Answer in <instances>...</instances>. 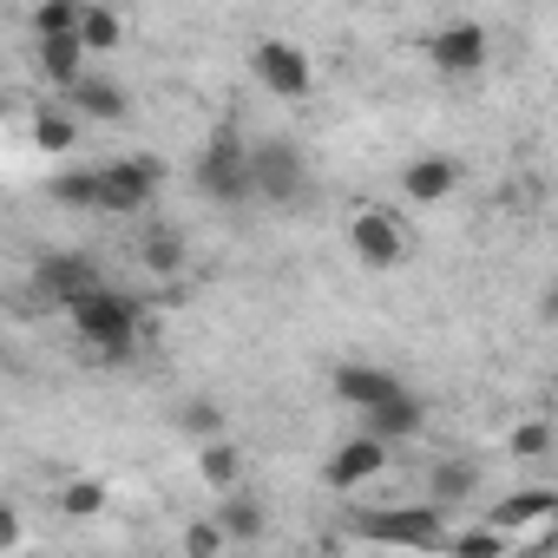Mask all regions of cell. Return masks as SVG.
<instances>
[{
	"label": "cell",
	"mask_w": 558,
	"mask_h": 558,
	"mask_svg": "<svg viewBox=\"0 0 558 558\" xmlns=\"http://www.w3.org/2000/svg\"><path fill=\"white\" fill-rule=\"evenodd\" d=\"M66 323H73V336H80L99 362H132V342H138V303H132L125 290L99 283L86 303L66 310Z\"/></svg>",
	"instance_id": "6da1fadb"
},
{
	"label": "cell",
	"mask_w": 558,
	"mask_h": 558,
	"mask_svg": "<svg viewBox=\"0 0 558 558\" xmlns=\"http://www.w3.org/2000/svg\"><path fill=\"white\" fill-rule=\"evenodd\" d=\"M191 184L210 197V204H250L256 197V171H250V145L236 132H217L197 165H191Z\"/></svg>",
	"instance_id": "7a4b0ae2"
},
{
	"label": "cell",
	"mask_w": 558,
	"mask_h": 558,
	"mask_svg": "<svg viewBox=\"0 0 558 558\" xmlns=\"http://www.w3.org/2000/svg\"><path fill=\"white\" fill-rule=\"evenodd\" d=\"M158 184H165L158 158H112V165H99V210L132 217V210H145L158 197Z\"/></svg>",
	"instance_id": "3957f363"
},
{
	"label": "cell",
	"mask_w": 558,
	"mask_h": 558,
	"mask_svg": "<svg viewBox=\"0 0 558 558\" xmlns=\"http://www.w3.org/2000/svg\"><path fill=\"white\" fill-rule=\"evenodd\" d=\"M250 171H256V197H263V204H296L303 184H310L303 151H296L290 138H263V145H250Z\"/></svg>",
	"instance_id": "277c9868"
},
{
	"label": "cell",
	"mask_w": 558,
	"mask_h": 558,
	"mask_svg": "<svg viewBox=\"0 0 558 558\" xmlns=\"http://www.w3.org/2000/svg\"><path fill=\"white\" fill-rule=\"evenodd\" d=\"M250 73H256L276 99H310V93H316V66H310V53L290 47V40H263V47L250 53Z\"/></svg>",
	"instance_id": "5b68a950"
},
{
	"label": "cell",
	"mask_w": 558,
	"mask_h": 558,
	"mask_svg": "<svg viewBox=\"0 0 558 558\" xmlns=\"http://www.w3.org/2000/svg\"><path fill=\"white\" fill-rule=\"evenodd\" d=\"M349 250H355V263H368V269H395L401 256H408V230H401V217L395 210H355L349 217Z\"/></svg>",
	"instance_id": "8992f818"
},
{
	"label": "cell",
	"mask_w": 558,
	"mask_h": 558,
	"mask_svg": "<svg viewBox=\"0 0 558 558\" xmlns=\"http://www.w3.org/2000/svg\"><path fill=\"white\" fill-rule=\"evenodd\" d=\"M362 538H381V545H421V551H434V545H447V525H440V506L427 499V506H395V512L362 519Z\"/></svg>",
	"instance_id": "52a82bcc"
},
{
	"label": "cell",
	"mask_w": 558,
	"mask_h": 558,
	"mask_svg": "<svg viewBox=\"0 0 558 558\" xmlns=\"http://www.w3.org/2000/svg\"><path fill=\"white\" fill-rule=\"evenodd\" d=\"M486 27L480 21H453V27H440L434 40H427V60H434V73H447V80H473V73H486Z\"/></svg>",
	"instance_id": "ba28073f"
},
{
	"label": "cell",
	"mask_w": 558,
	"mask_h": 558,
	"mask_svg": "<svg viewBox=\"0 0 558 558\" xmlns=\"http://www.w3.org/2000/svg\"><path fill=\"white\" fill-rule=\"evenodd\" d=\"M93 290H99V269H93L86 256H40V263H34V296L53 303V310H73V303H86Z\"/></svg>",
	"instance_id": "9c48e42d"
},
{
	"label": "cell",
	"mask_w": 558,
	"mask_h": 558,
	"mask_svg": "<svg viewBox=\"0 0 558 558\" xmlns=\"http://www.w3.org/2000/svg\"><path fill=\"white\" fill-rule=\"evenodd\" d=\"M381 466H388V440L362 427L355 440H342V447L329 453V466H323V486H329V493H355V486H368Z\"/></svg>",
	"instance_id": "30bf717a"
},
{
	"label": "cell",
	"mask_w": 558,
	"mask_h": 558,
	"mask_svg": "<svg viewBox=\"0 0 558 558\" xmlns=\"http://www.w3.org/2000/svg\"><path fill=\"white\" fill-rule=\"evenodd\" d=\"M362 427H368V434H381L388 447H401V440H414V434L427 427V401H421L414 388H401V395H388V401L362 408Z\"/></svg>",
	"instance_id": "8fae6325"
},
{
	"label": "cell",
	"mask_w": 558,
	"mask_h": 558,
	"mask_svg": "<svg viewBox=\"0 0 558 558\" xmlns=\"http://www.w3.org/2000/svg\"><path fill=\"white\" fill-rule=\"evenodd\" d=\"M408 381L401 375H388V368H375V362H342L336 368V401H349V408H375V401H388V395H401Z\"/></svg>",
	"instance_id": "7c38bea8"
},
{
	"label": "cell",
	"mask_w": 558,
	"mask_h": 558,
	"mask_svg": "<svg viewBox=\"0 0 558 558\" xmlns=\"http://www.w3.org/2000/svg\"><path fill=\"white\" fill-rule=\"evenodd\" d=\"M86 53H93V47H86L80 34H40V73H47L60 93L86 80Z\"/></svg>",
	"instance_id": "4fadbf2b"
},
{
	"label": "cell",
	"mask_w": 558,
	"mask_h": 558,
	"mask_svg": "<svg viewBox=\"0 0 558 558\" xmlns=\"http://www.w3.org/2000/svg\"><path fill=\"white\" fill-rule=\"evenodd\" d=\"M401 191H408L414 204H440V197L460 191V165H453V158H414V165L401 171Z\"/></svg>",
	"instance_id": "5bb4252c"
},
{
	"label": "cell",
	"mask_w": 558,
	"mask_h": 558,
	"mask_svg": "<svg viewBox=\"0 0 558 558\" xmlns=\"http://www.w3.org/2000/svg\"><path fill=\"white\" fill-rule=\"evenodd\" d=\"M551 512H558V493L551 486H519V493H506L499 506H493V525H506V532H525V525H551Z\"/></svg>",
	"instance_id": "9a60e30c"
},
{
	"label": "cell",
	"mask_w": 558,
	"mask_h": 558,
	"mask_svg": "<svg viewBox=\"0 0 558 558\" xmlns=\"http://www.w3.org/2000/svg\"><path fill=\"white\" fill-rule=\"evenodd\" d=\"M473 493H480V460H466V453H460V460H440V466L427 473V499H434L440 512H447V506H466Z\"/></svg>",
	"instance_id": "2e32d148"
},
{
	"label": "cell",
	"mask_w": 558,
	"mask_h": 558,
	"mask_svg": "<svg viewBox=\"0 0 558 558\" xmlns=\"http://www.w3.org/2000/svg\"><path fill=\"white\" fill-rule=\"evenodd\" d=\"M184 256H191V250H184V230H178V223H151V230L138 236V263H145L151 276H165V283L184 269Z\"/></svg>",
	"instance_id": "e0dca14e"
},
{
	"label": "cell",
	"mask_w": 558,
	"mask_h": 558,
	"mask_svg": "<svg viewBox=\"0 0 558 558\" xmlns=\"http://www.w3.org/2000/svg\"><path fill=\"white\" fill-rule=\"evenodd\" d=\"M66 99H73V112H86V119H99V125H119L125 119V93L112 86V80H80V86H66Z\"/></svg>",
	"instance_id": "ac0fdd59"
},
{
	"label": "cell",
	"mask_w": 558,
	"mask_h": 558,
	"mask_svg": "<svg viewBox=\"0 0 558 558\" xmlns=\"http://www.w3.org/2000/svg\"><path fill=\"white\" fill-rule=\"evenodd\" d=\"M236 473H243V460H236V447L223 434L217 440H197V480L210 493H236Z\"/></svg>",
	"instance_id": "d6986e66"
},
{
	"label": "cell",
	"mask_w": 558,
	"mask_h": 558,
	"mask_svg": "<svg viewBox=\"0 0 558 558\" xmlns=\"http://www.w3.org/2000/svg\"><path fill=\"white\" fill-rule=\"evenodd\" d=\"M34 145H40V151H73V145H80V119L40 106V112H34Z\"/></svg>",
	"instance_id": "ffe728a7"
},
{
	"label": "cell",
	"mask_w": 558,
	"mask_h": 558,
	"mask_svg": "<svg viewBox=\"0 0 558 558\" xmlns=\"http://www.w3.org/2000/svg\"><path fill=\"white\" fill-rule=\"evenodd\" d=\"M217 519H223V532L236 538V545H250V538H263V506H250V499H236V493H223V506H217Z\"/></svg>",
	"instance_id": "44dd1931"
},
{
	"label": "cell",
	"mask_w": 558,
	"mask_h": 558,
	"mask_svg": "<svg viewBox=\"0 0 558 558\" xmlns=\"http://www.w3.org/2000/svg\"><path fill=\"white\" fill-rule=\"evenodd\" d=\"M80 40H86L93 53H112V47L125 40V21H119L112 8H86V14H80Z\"/></svg>",
	"instance_id": "7402d4cb"
},
{
	"label": "cell",
	"mask_w": 558,
	"mask_h": 558,
	"mask_svg": "<svg viewBox=\"0 0 558 558\" xmlns=\"http://www.w3.org/2000/svg\"><path fill=\"white\" fill-rule=\"evenodd\" d=\"M53 506H60L66 519H93V512H106V480H66Z\"/></svg>",
	"instance_id": "603a6c76"
},
{
	"label": "cell",
	"mask_w": 558,
	"mask_h": 558,
	"mask_svg": "<svg viewBox=\"0 0 558 558\" xmlns=\"http://www.w3.org/2000/svg\"><path fill=\"white\" fill-rule=\"evenodd\" d=\"M53 204H66V210H99V171H66V178H53Z\"/></svg>",
	"instance_id": "cb8c5ba5"
},
{
	"label": "cell",
	"mask_w": 558,
	"mask_h": 558,
	"mask_svg": "<svg viewBox=\"0 0 558 558\" xmlns=\"http://www.w3.org/2000/svg\"><path fill=\"white\" fill-rule=\"evenodd\" d=\"M178 427H184L191 440H217V434H223V408L197 395V401H184V408H178Z\"/></svg>",
	"instance_id": "d4e9b609"
},
{
	"label": "cell",
	"mask_w": 558,
	"mask_h": 558,
	"mask_svg": "<svg viewBox=\"0 0 558 558\" xmlns=\"http://www.w3.org/2000/svg\"><path fill=\"white\" fill-rule=\"evenodd\" d=\"M551 440H558V434H551L545 421H519V427L506 434V453H512V460H545Z\"/></svg>",
	"instance_id": "484cf974"
},
{
	"label": "cell",
	"mask_w": 558,
	"mask_h": 558,
	"mask_svg": "<svg viewBox=\"0 0 558 558\" xmlns=\"http://www.w3.org/2000/svg\"><path fill=\"white\" fill-rule=\"evenodd\" d=\"M447 545L466 551V558H499V551L512 545V532H506V525H473V532H453Z\"/></svg>",
	"instance_id": "4316f807"
},
{
	"label": "cell",
	"mask_w": 558,
	"mask_h": 558,
	"mask_svg": "<svg viewBox=\"0 0 558 558\" xmlns=\"http://www.w3.org/2000/svg\"><path fill=\"white\" fill-rule=\"evenodd\" d=\"M80 0H40V14H34V34H80Z\"/></svg>",
	"instance_id": "83f0119b"
},
{
	"label": "cell",
	"mask_w": 558,
	"mask_h": 558,
	"mask_svg": "<svg viewBox=\"0 0 558 558\" xmlns=\"http://www.w3.org/2000/svg\"><path fill=\"white\" fill-rule=\"evenodd\" d=\"M223 545H230L223 519H197V525H184V551H191V558H217Z\"/></svg>",
	"instance_id": "f1b7e54d"
},
{
	"label": "cell",
	"mask_w": 558,
	"mask_h": 558,
	"mask_svg": "<svg viewBox=\"0 0 558 558\" xmlns=\"http://www.w3.org/2000/svg\"><path fill=\"white\" fill-rule=\"evenodd\" d=\"M21 545V519L14 512H0V551H14Z\"/></svg>",
	"instance_id": "f546056e"
},
{
	"label": "cell",
	"mask_w": 558,
	"mask_h": 558,
	"mask_svg": "<svg viewBox=\"0 0 558 558\" xmlns=\"http://www.w3.org/2000/svg\"><path fill=\"white\" fill-rule=\"evenodd\" d=\"M538 310H545V323H558V283H545V303Z\"/></svg>",
	"instance_id": "4dcf8cb0"
},
{
	"label": "cell",
	"mask_w": 558,
	"mask_h": 558,
	"mask_svg": "<svg viewBox=\"0 0 558 558\" xmlns=\"http://www.w3.org/2000/svg\"><path fill=\"white\" fill-rule=\"evenodd\" d=\"M545 545H551V551H558V512H551V532H545Z\"/></svg>",
	"instance_id": "1f68e13d"
}]
</instances>
